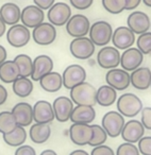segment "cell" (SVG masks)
I'll return each instance as SVG.
<instances>
[{
	"instance_id": "cell-1",
	"label": "cell",
	"mask_w": 151,
	"mask_h": 155,
	"mask_svg": "<svg viewBox=\"0 0 151 155\" xmlns=\"http://www.w3.org/2000/svg\"><path fill=\"white\" fill-rule=\"evenodd\" d=\"M70 99L76 105L95 106L97 104V89L89 82H82L70 89Z\"/></svg>"
},
{
	"instance_id": "cell-2",
	"label": "cell",
	"mask_w": 151,
	"mask_h": 155,
	"mask_svg": "<svg viewBox=\"0 0 151 155\" xmlns=\"http://www.w3.org/2000/svg\"><path fill=\"white\" fill-rule=\"evenodd\" d=\"M117 110L123 117L133 118L143 110V102L136 95L132 93L122 94L117 99Z\"/></svg>"
},
{
	"instance_id": "cell-3",
	"label": "cell",
	"mask_w": 151,
	"mask_h": 155,
	"mask_svg": "<svg viewBox=\"0 0 151 155\" xmlns=\"http://www.w3.org/2000/svg\"><path fill=\"white\" fill-rule=\"evenodd\" d=\"M89 38L95 46H106L112 41L113 29L108 21L99 20L91 25L89 29Z\"/></svg>"
},
{
	"instance_id": "cell-4",
	"label": "cell",
	"mask_w": 151,
	"mask_h": 155,
	"mask_svg": "<svg viewBox=\"0 0 151 155\" xmlns=\"http://www.w3.org/2000/svg\"><path fill=\"white\" fill-rule=\"evenodd\" d=\"M125 123V117L120 113L116 112V110H110L102 117L101 127L106 132L108 136L116 138L121 134Z\"/></svg>"
},
{
	"instance_id": "cell-5",
	"label": "cell",
	"mask_w": 151,
	"mask_h": 155,
	"mask_svg": "<svg viewBox=\"0 0 151 155\" xmlns=\"http://www.w3.org/2000/svg\"><path fill=\"white\" fill-rule=\"evenodd\" d=\"M69 50L73 58L78 60H87L93 56L95 52V45L89 37H78L70 41Z\"/></svg>"
},
{
	"instance_id": "cell-6",
	"label": "cell",
	"mask_w": 151,
	"mask_h": 155,
	"mask_svg": "<svg viewBox=\"0 0 151 155\" xmlns=\"http://www.w3.org/2000/svg\"><path fill=\"white\" fill-rule=\"evenodd\" d=\"M63 78V86L66 89L70 91L75 86L82 82H85L86 79V71L84 67L78 64L69 65L65 68L64 72L62 74Z\"/></svg>"
},
{
	"instance_id": "cell-7",
	"label": "cell",
	"mask_w": 151,
	"mask_h": 155,
	"mask_svg": "<svg viewBox=\"0 0 151 155\" xmlns=\"http://www.w3.org/2000/svg\"><path fill=\"white\" fill-rule=\"evenodd\" d=\"M91 29V22L86 16L82 14H76L71 16L66 24V32L73 38L84 37L89 34Z\"/></svg>"
},
{
	"instance_id": "cell-8",
	"label": "cell",
	"mask_w": 151,
	"mask_h": 155,
	"mask_svg": "<svg viewBox=\"0 0 151 155\" xmlns=\"http://www.w3.org/2000/svg\"><path fill=\"white\" fill-rule=\"evenodd\" d=\"M94 132L91 124L85 123H72L69 127V138L77 146L89 144L93 138Z\"/></svg>"
},
{
	"instance_id": "cell-9",
	"label": "cell",
	"mask_w": 151,
	"mask_h": 155,
	"mask_svg": "<svg viewBox=\"0 0 151 155\" xmlns=\"http://www.w3.org/2000/svg\"><path fill=\"white\" fill-rule=\"evenodd\" d=\"M106 82L109 86L113 87L115 91H122L127 89L131 84V78L128 71L122 68L110 69L106 74Z\"/></svg>"
},
{
	"instance_id": "cell-10",
	"label": "cell",
	"mask_w": 151,
	"mask_h": 155,
	"mask_svg": "<svg viewBox=\"0 0 151 155\" xmlns=\"http://www.w3.org/2000/svg\"><path fill=\"white\" fill-rule=\"evenodd\" d=\"M48 20L54 27H62L68 22L71 17V9L65 2H56L48 10Z\"/></svg>"
},
{
	"instance_id": "cell-11",
	"label": "cell",
	"mask_w": 151,
	"mask_h": 155,
	"mask_svg": "<svg viewBox=\"0 0 151 155\" xmlns=\"http://www.w3.org/2000/svg\"><path fill=\"white\" fill-rule=\"evenodd\" d=\"M120 53L119 50L111 46H104L97 54V63L103 69H114L120 65Z\"/></svg>"
},
{
	"instance_id": "cell-12",
	"label": "cell",
	"mask_w": 151,
	"mask_h": 155,
	"mask_svg": "<svg viewBox=\"0 0 151 155\" xmlns=\"http://www.w3.org/2000/svg\"><path fill=\"white\" fill-rule=\"evenodd\" d=\"M31 32L24 25H14L7 32V41L12 47L22 48L30 41Z\"/></svg>"
},
{
	"instance_id": "cell-13",
	"label": "cell",
	"mask_w": 151,
	"mask_h": 155,
	"mask_svg": "<svg viewBox=\"0 0 151 155\" xmlns=\"http://www.w3.org/2000/svg\"><path fill=\"white\" fill-rule=\"evenodd\" d=\"M33 41L39 46L51 45L56 38V29L50 22H42L33 29Z\"/></svg>"
},
{
	"instance_id": "cell-14",
	"label": "cell",
	"mask_w": 151,
	"mask_h": 155,
	"mask_svg": "<svg viewBox=\"0 0 151 155\" xmlns=\"http://www.w3.org/2000/svg\"><path fill=\"white\" fill-rule=\"evenodd\" d=\"M128 28L134 33V34H143L148 32L151 26V20L146 13L142 11H134L128 16L127 19Z\"/></svg>"
},
{
	"instance_id": "cell-15",
	"label": "cell",
	"mask_w": 151,
	"mask_h": 155,
	"mask_svg": "<svg viewBox=\"0 0 151 155\" xmlns=\"http://www.w3.org/2000/svg\"><path fill=\"white\" fill-rule=\"evenodd\" d=\"M114 47L118 50H127L135 43V34L128 27L121 26L113 31L112 41Z\"/></svg>"
},
{
	"instance_id": "cell-16",
	"label": "cell",
	"mask_w": 151,
	"mask_h": 155,
	"mask_svg": "<svg viewBox=\"0 0 151 155\" xmlns=\"http://www.w3.org/2000/svg\"><path fill=\"white\" fill-rule=\"evenodd\" d=\"M54 117L59 122H67L70 119L71 113L73 110V102L70 98L66 96H60L53 101L52 104Z\"/></svg>"
},
{
	"instance_id": "cell-17",
	"label": "cell",
	"mask_w": 151,
	"mask_h": 155,
	"mask_svg": "<svg viewBox=\"0 0 151 155\" xmlns=\"http://www.w3.org/2000/svg\"><path fill=\"white\" fill-rule=\"evenodd\" d=\"M45 19V14H44L43 10L39 9L35 5H27L24 8L22 11V15H20V20H22V25L27 28H36L39 25L44 22Z\"/></svg>"
},
{
	"instance_id": "cell-18",
	"label": "cell",
	"mask_w": 151,
	"mask_h": 155,
	"mask_svg": "<svg viewBox=\"0 0 151 155\" xmlns=\"http://www.w3.org/2000/svg\"><path fill=\"white\" fill-rule=\"evenodd\" d=\"M53 71V61L49 55L41 54L33 60V71L31 74V80L33 82H39L44 75Z\"/></svg>"
},
{
	"instance_id": "cell-19",
	"label": "cell",
	"mask_w": 151,
	"mask_h": 155,
	"mask_svg": "<svg viewBox=\"0 0 151 155\" xmlns=\"http://www.w3.org/2000/svg\"><path fill=\"white\" fill-rule=\"evenodd\" d=\"M55 119L52 104L46 100H39L33 105V120L35 123H51Z\"/></svg>"
},
{
	"instance_id": "cell-20",
	"label": "cell",
	"mask_w": 151,
	"mask_h": 155,
	"mask_svg": "<svg viewBox=\"0 0 151 155\" xmlns=\"http://www.w3.org/2000/svg\"><path fill=\"white\" fill-rule=\"evenodd\" d=\"M144 61V54L137 48H129L125 50L120 58V66L126 71H134L140 67Z\"/></svg>"
},
{
	"instance_id": "cell-21",
	"label": "cell",
	"mask_w": 151,
	"mask_h": 155,
	"mask_svg": "<svg viewBox=\"0 0 151 155\" xmlns=\"http://www.w3.org/2000/svg\"><path fill=\"white\" fill-rule=\"evenodd\" d=\"M145 130L146 129L144 127L140 121L132 119V120L125 123V127H123L120 135L126 142L136 143V142L139 141L140 138L144 137Z\"/></svg>"
},
{
	"instance_id": "cell-22",
	"label": "cell",
	"mask_w": 151,
	"mask_h": 155,
	"mask_svg": "<svg viewBox=\"0 0 151 155\" xmlns=\"http://www.w3.org/2000/svg\"><path fill=\"white\" fill-rule=\"evenodd\" d=\"M11 112L19 127H29L33 122V106L28 102H19L14 105Z\"/></svg>"
},
{
	"instance_id": "cell-23",
	"label": "cell",
	"mask_w": 151,
	"mask_h": 155,
	"mask_svg": "<svg viewBox=\"0 0 151 155\" xmlns=\"http://www.w3.org/2000/svg\"><path fill=\"white\" fill-rule=\"evenodd\" d=\"M131 84L138 91H146L151 86V70L148 67H138L130 74Z\"/></svg>"
},
{
	"instance_id": "cell-24",
	"label": "cell",
	"mask_w": 151,
	"mask_h": 155,
	"mask_svg": "<svg viewBox=\"0 0 151 155\" xmlns=\"http://www.w3.org/2000/svg\"><path fill=\"white\" fill-rule=\"evenodd\" d=\"M96 118V110L93 106L76 105L71 113L70 119L72 123H85L89 124Z\"/></svg>"
},
{
	"instance_id": "cell-25",
	"label": "cell",
	"mask_w": 151,
	"mask_h": 155,
	"mask_svg": "<svg viewBox=\"0 0 151 155\" xmlns=\"http://www.w3.org/2000/svg\"><path fill=\"white\" fill-rule=\"evenodd\" d=\"M20 15L22 11L19 7L14 2H7L0 8V17L8 26L17 25L20 20Z\"/></svg>"
},
{
	"instance_id": "cell-26",
	"label": "cell",
	"mask_w": 151,
	"mask_h": 155,
	"mask_svg": "<svg viewBox=\"0 0 151 155\" xmlns=\"http://www.w3.org/2000/svg\"><path fill=\"white\" fill-rule=\"evenodd\" d=\"M41 87L47 93H56L63 86V78L56 71H51L44 75L41 80L39 81Z\"/></svg>"
},
{
	"instance_id": "cell-27",
	"label": "cell",
	"mask_w": 151,
	"mask_h": 155,
	"mask_svg": "<svg viewBox=\"0 0 151 155\" xmlns=\"http://www.w3.org/2000/svg\"><path fill=\"white\" fill-rule=\"evenodd\" d=\"M19 78V68L14 61H5L0 65V80L5 84H13Z\"/></svg>"
},
{
	"instance_id": "cell-28",
	"label": "cell",
	"mask_w": 151,
	"mask_h": 155,
	"mask_svg": "<svg viewBox=\"0 0 151 155\" xmlns=\"http://www.w3.org/2000/svg\"><path fill=\"white\" fill-rule=\"evenodd\" d=\"M30 138L34 143L41 144L46 142L51 135V129L47 123H34L29 131Z\"/></svg>"
},
{
	"instance_id": "cell-29",
	"label": "cell",
	"mask_w": 151,
	"mask_h": 155,
	"mask_svg": "<svg viewBox=\"0 0 151 155\" xmlns=\"http://www.w3.org/2000/svg\"><path fill=\"white\" fill-rule=\"evenodd\" d=\"M117 101V91L113 87L102 85L97 89V104L103 107L111 106Z\"/></svg>"
},
{
	"instance_id": "cell-30",
	"label": "cell",
	"mask_w": 151,
	"mask_h": 155,
	"mask_svg": "<svg viewBox=\"0 0 151 155\" xmlns=\"http://www.w3.org/2000/svg\"><path fill=\"white\" fill-rule=\"evenodd\" d=\"M2 139L8 146L18 148V147L22 146L27 140V132L24 127L18 125L13 132L2 135Z\"/></svg>"
},
{
	"instance_id": "cell-31",
	"label": "cell",
	"mask_w": 151,
	"mask_h": 155,
	"mask_svg": "<svg viewBox=\"0 0 151 155\" xmlns=\"http://www.w3.org/2000/svg\"><path fill=\"white\" fill-rule=\"evenodd\" d=\"M13 91L16 96L20 98H27L32 94L34 89L33 81L29 78H22L19 77L15 82L13 83Z\"/></svg>"
},
{
	"instance_id": "cell-32",
	"label": "cell",
	"mask_w": 151,
	"mask_h": 155,
	"mask_svg": "<svg viewBox=\"0 0 151 155\" xmlns=\"http://www.w3.org/2000/svg\"><path fill=\"white\" fill-rule=\"evenodd\" d=\"M14 62L19 68V77L29 78L33 71V60L27 54H18L14 58Z\"/></svg>"
},
{
	"instance_id": "cell-33",
	"label": "cell",
	"mask_w": 151,
	"mask_h": 155,
	"mask_svg": "<svg viewBox=\"0 0 151 155\" xmlns=\"http://www.w3.org/2000/svg\"><path fill=\"white\" fill-rule=\"evenodd\" d=\"M17 127L18 124L12 112L5 110L0 113V133L2 135L11 133Z\"/></svg>"
},
{
	"instance_id": "cell-34",
	"label": "cell",
	"mask_w": 151,
	"mask_h": 155,
	"mask_svg": "<svg viewBox=\"0 0 151 155\" xmlns=\"http://www.w3.org/2000/svg\"><path fill=\"white\" fill-rule=\"evenodd\" d=\"M127 0H102V7L110 14H120L127 10Z\"/></svg>"
},
{
	"instance_id": "cell-35",
	"label": "cell",
	"mask_w": 151,
	"mask_h": 155,
	"mask_svg": "<svg viewBox=\"0 0 151 155\" xmlns=\"http://www.w3.org/2000/svg\"><path fill=\"white\" fill-rule=\"evenodd\" d=\"M92 127H93L94 135L89 146L93 147V148L98 147V146H102V144L106 141V139H108V134H106V132L104 131L103 127L99 124H93Z\"/></svg>"
},
{
	"instance_id": "cell-36",
	"label": "cell",
	"mask_w": 151,
	"mask_h": 155,
	"mask_svg": "<svg viewBox=\"0 0 151 155\" xmlns=\"http://www.w3.org/2000/svg\"><path fill=\"white\" fill-rule=\"evenodd\" d=\"M136 46L144 55L151 53V32L148 31V32L140 34L136 39Z\"/></svg>"
},
{
	"instance_id": "cell-37",
	"label": "cell",
	"mask_w": 151,
	"mask_h": 155,
	"mask_svg": "<svg viewBox=\"0 0 151 155\" xmlns=\"http://www.w3.org/2000/svg\"><path fill=\"white\" fill-rule=\"evenodd\" d=\"M116 155H139V151L134 143L125 142L117 148Z\"/></svg>"
},
{
	"instance_id": "cell-38",
	"label": "cell",
	"mask_w": 151,
	"mask_h": 155,
	"mask_svg": "<svg viewBox=\"0 0 151 155\" xmlns=\"http://www.w3.org/2000/svg\"><path fill=\"white\" fill-rule=\"evenodd\" d=\"M138 151L143 155H151V136H144L138 141Z\"/></svg>"
},
{
	"instance_id": "cell-39",
	"label": "cell",
	"mask_w": 151,
	"mask_h": 155,
	"mask_svg": "<svg viewBox=\"0 0 151 155\" xmlns=\"http://www.w3.org/2000/svg\"><path fill=\"white\" fill-rule=\"evenodd\" d=\"M142 119H140V122L144 125V127L146 130L151 131V107L150 106H147V107H143L142 112Z\"/></svg>"
},
{
	"instance_id": "cell-40",
	"label": "cell",
	"mask_w": 151,
	"mask_h": 155,
	"mask_svg": "<svg viewBox=\"0 0 151 155\" xmlns=\"http://www.w3.org/2000/svg\"><path fill=\"white\" fill-rule=\"evenodd\" d=\"M70 5L77 10H86L92 7L94 0H69Z\"/></svg>"
},
{
	"instance_id": "cell-41",
	"label": "cell",
	"mask_w": 151,
	"mask_h": 155,
	"mask_svg": "<svg viewBox=\"0 0 151 155\" xmlns=\"http://www.w3.org/2000/svg\"><path fill=\"white\" fill-rule=\"evenodd\" d=\"M91 155H115V153L112 148L102 144V146H98L93 148Z\"/></svg>"
},
{
	"instance_id": "cell-42",
	"label": "cell",
	"mask_w": 151,
	"mask_h": 155,
	"mask_svg": "<svg viewBox=\"0 0 151 155\" xmlns=\"http://www.w3.org/2000/svg\"><path fill=\"white\" fill-rule=\"evenodd\" d=\"M15 155H36L35 150L31 146L28 144H22L18 147L15 151Z\"/></svg>"
},
{
	"instance_id": "cell-43",
	"label": "cell",
	"mask_w": 151,
	"mask_h": 155,
	"mask_svg": "<svg viewBox=\"0 0 151 155\" xmlns=\"http://www.w3.org/2000/svg\"><path fill=\"white\" fill-rule=\"evenodd\" d=\"M33 1L36 7H39L44 11V10H49L54 5L55 0H33Z\"/></svg>"
},
{
	"instance_id": "cell-44",
	"label": "cell",
	"mask_w": 151,
	"mask_h": 155,
	"mask_svg": "<svg viewBox=\"0 0 151 155\" xmlns=\"http://www.w3.org/2000/svg\"><path fill=\"white\" fill-rule=\"evenodd\" d=\"M8 100V91L3 85L0 84V105L5 103Z\"/></svg>"
},
{
	"instance_id": "cell-45",
	"label": "cell",
	"mask_w": 151,
	"mask_h": 155,
	"mask_svg": "<svg viewBox=\"0 0 151 155\" xmlns=\"http://www.w3.org/2000/svg\"><path fill=\"white\" fill-rule=\"evenodd\" d=\"M127 1H128L127 10H134L142 2V0H127Z\"/></svg>"
},
{
	"instance_id": "cell-46",
	"label": "cell",
	"mask_w": 151,
	"mask_h": 155,
	"mask_svg": "<svg viewBox=\"0 0 151 155\" xmlns=\"http://www.w3.org/2000/svg\"><path fill=\"white\" fill-rule=\"evenodd\" d=\"M7 58H8L7 50H5V48L2 45H0V65L7 61Z\"/></svg>"
},
{
	"instance_id": "cell-47",
	"label": "cell",
	"mask_w": 151,
	"mask_h": 155,
	"mask_svg": "<svg viewBox=\"0 0 151 155\" xmlns=\"http://www.w3.org/2000/svg\"><path fill=\"white\" fill-rule=\"evenodd\" d=\"M5 32H7V25L5 24L2 18L0 17V37H2Z\"/></svg>"
},
{
	"instance_id": "cell-48",
	"label": "cell",
	"mask_w": 151,
	"mask_h": 155,
	"mask_svg": "<svg viewBox=\"0 0 151 155\" xmlns=\"http://www.w3.org/2000/svg\"><path fill=\"white\" fill-rule=\"evenodd\" d=\"M69 155H89V154L86 152V151L81 150V149H79V150H75V151H72V152H71Z\"/></svg>"
},
{
	"instance_id": "cell-49",
	"label": "cell",
	"mask_w": 151,
	"mask_h": 155,
	"mask_svg": "<svg viewBox=\"0 0 151 155\" xmlns=\"http://www.w3.org/2000/svg\"><path fill=\"white\" fill-rule=\"evenodd\" d=\"M39 155H58L56 154V152L55 151H53V150H45V151H43V152L41 153Z\"/></svg>"
},
{
	"instance_id": "cell-50",
	"label": "cell",
	"mask_w": 151,
	"mask_h": 155,
	"mask_svg": "<svg viewBox=\"0 0 151 155\" xmlns=\"http://www.w3.org/2000/svg\"><path fill=\"white\" fill-rule=\"evenodd\" d=\"M142 1L144 2V5H146V7L151 8V0H142Z\"/></svg>"
},
{
	"instance_id": "cell-51",
	"label": "cell",
	"mask_w": 151,
	"mask_h": 155,
	"mask_svg": "<svg viewBox=\"0 0 151 155\" xmlns=\"http://www.w3.org/2000/svg\"><path fill=\"white\" fill-rule=\"evenodd\" d=\"M150 29H151V26H150Z\"/></svg>"
},
{
	"instance_id": "cell-52",
	"label": "cell",
	"mask_w": 151,
	"mask_h": 155,
	"mask_svg": "<svg viewBox=\"0 0 151 155\" xmlns=\"http://www.w3.org/2000/svg\"><path fill=\"white\" fill-rule=\"evenodd\" d=\"M150 87H151V86H150Z\"/></svg>"
}]
</instances>
